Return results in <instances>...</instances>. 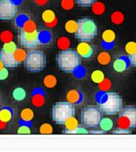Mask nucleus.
<instances>
[{"instance_id": "1", "label": "nucleus", "mask_w": 136, "mask_h": 152, "mask_svg": "<svg viewBox=\"0 0 136 152\" xmlns=\"http://www.w3.org/2000/svg\"><path fill=\"white\" fill-rule=\"evenodd\" d=\"M97 101L101 112L105 115H116L122 109V99L116 92H102L97 94Z\"/></svg>"}, {"instance_id": "2", "label": "nucleus", "mask_w": 136, "mask_h": 152, "mask_svg": "<svg viewBox=\"0 0 136 152\" xmlns=\"http://www.w3.org/2000/svg\"><path fill=\"white\" fill-rule=\"evenodd\" d=\"M59 68L66 74L75 73L81 65V57L73 49L61 50L56 56Z\"/></svg>"}, {"instance_id": "3", "label": "nucleus", "mask_w": 136, "mask_h": 152, "mask_svg": "<svg viewBox=\"0 0 136 152\" xmlns=\"http://www.w3.org/2000/svg\"><path fill=\"white\" fill-rule=\"evenodd\" d=\"M97 35V25L96 22L89 18H83L78 20V29L75 37L81 42H90Z\"/></svg>"}, {"instance_id": "4", "label": "nucleus", "mask_w": 136, "mask_h": 152, "mask_svg": "<svg viewBox=\"0 0 136 152\" xmlns=\"http://www.w3.org/2000/svg\"><path fill=\"white\" fill-rule=\"evenodd\" d=\"M75 115L74 105L68 101H60L53 105L52 108V118L54 122L64 125L65 122Z\"/></svg>"}, {"instance_id": "5", "label": "nucleus", "mask_w": 136, "mask_h": 152, "mask_svg": "<svg viewBox=\"0 0 136 152\" xmlns=\"http://www.w3.org/2000/svg\"><path fill=\"white\" fill-rule=\"evenodd\" d=\"M47 65V58L41 50H31L27 53L24 66L30 73L41 72Z\"/></svg>"}, {"instance_id": "6", "label": "nucleus", "mask_w": 136, "mask_h": 152, "mask_svg": "<svg viewBox=\"0 0 136 152\" xmlns=\"http://www.w3.org/2000/svg\"><path fill=\"white\" fill-rule=\"evenodd\" d=\"M103 117L101 110L97 106L89 105L83 109L80 115L81 124L86 128H97L99 126Z\"/></svg>"}, {"instance_id": "7", "label": "nucleus", "mask_w": 136, "mask_h": 152, "mask_svg": "<svg viewBox=\"0 0 136 152\" xmlns=\"http://www.w3.org/2000/svg\"><path fill=\"white\" fill-rule=\"evenodd\" d=\"M117 128L132 130L136 128V107L126 106L120 112L117 118Z\"/></svg>"}, {"instance_id": "8", "label": "nucleus", "mask_w": 136, "mask_h": 152, "mask_svg": "<svg viewBox=\"0 0 136 152\" xmlns=\"http://www.w3.org/2000/svg\"><path fill=\"white\" fill-rule=\"evenodd\" d=\"M41 33L38 30H35L32 32H26L23 30H20L19 41L20 43L25 48H34L44 44V42L41 40Z\"/></svg>"}, {"instance_id": "9", "label": "nucleus", "mask_w": 136, "mask_h": 152, "mask_svg": "<svg viewBox=\"0 0 136 152\" xmlns=\"http://www.w3.org/2000/svg\"><path fill=\"white\" fill-rule=\"evenodd\" d=\"M17 15V4L12 0H0V20L8 21Z\"/></svg>"}, {"instance_id": "10", "label": "nucleus", "mask_w": 136, "mask_h": 152, "mask_svg": "<svg viewBox=\"0 0 136 152\" xmlns=\"http://www.w3.org/2000/svg\"><path fill=\"white\" fill-rule=\"evenodd\" d=\"M31 104L35 107H42L46 103V94L41 87H35L31 94Z\"/></svg>"}, {"instance_id": "11", "label": "nucleus", "mask_w": 136, "mask_h": 152, "mask_svg": "<svg viewBox=\"0 0 136 152\" xmlns=\"http://www.w3.org/2000/svg\"><path fill=\"white\" fill-rule=\"evenodd\" d=\"M16 23L21 30H23L26 32H32V31L36 30V23H35V21L26 17L24 14H22L21 17L17 18Z\"/></svg>"}, {"instance_id": "12", "label": "nucleus", "mask_w": 136, "mask_h": 152, "mask_svg": "<svg viewBox=\"0 0 136 152\" xmlns=\"http://www.w3.org/2000/svg\"><path fill=\"white\" fill-rule=\"evenodd\" d=\"M116 38V33L112 29L104 30L102 35V46L105 49H111L115 45Z\"/></svg>"}, {"instance_id": "13", "label": "nucleus", "mask_w": 136, "mask_h": 152, "mask_svg": "<svg viewBox=\"0 0 136 152\" xmlns=\"http://www.w3.org/2000/svg\"><path fill=\"white\" fill-rule=\"evenodd\" d=\"M130 65V61L128 56H121L116 58L113 62V68L117 73H123L125 72Z\"/></svg>"}, {"instance_id": "14", "label": "nucleus", "mask_w": 136, "mask_h": 152, "mask_svg": "<svg viewBox=\"0 0 136 152\" xmlns=\"http://www.w3.org/2000/svg\"><path fill=\"white\" fill-rule=\"evenodd\" d=\"M76 51L78 52L79 56L83 59H89L93 54V48L88 42H81L77 46Z\"/></svg>"}, {"instance_id": "15", "label": "nucleus", "mask_w": 136, "mask_h": 152, "mask_svg": "<svg viewBox=\"0 0 136 152\" xmlns=\"http://www.w3.org/2000/svg\"><path fill=\"white\" fill-rule=\"evenodd\" d=\"M34 111L31 108H24L22 110L20 114L19 124H27L31 125L34 120Z\"/></svg>"}, {"instance_id": "16", "label": "nucleus", "mask_w": 136, "mask_h": 152, "mask_svg": "<svg viewBox=\"0 0 136 152\" xmlns=\"http://www.w3.org/2000/svg\"><path fill=\"white\" fill-rule=\"evenodd\" d=\"M67 100L73 105L74 104H79L84 100V94L79 90H77V89L70 90L67 94Z\"/></svg>"}, {"instance_id": "17", "label": "nucleus", "mask_w": 136, "mask_h": 152, "mask_svg": "<svg viewBox=\"0 0 136 152\" xmlns=\"http://www.w3.org/2000/svg\"><path fill=\"white\" fill-rule=\"evenodd\" d=\"M0 60L4 63L5 67H16L18 66L14 58V55L8 54L4 52L3 49L0 50Z\"/></svg>"}, {"instance_id": "18", "label": "nucleus", "mask_w": 136, "mask_h": 152, "mask_svg": "<svg viewBox=\"0 0 136 152\" xmlns=\"http://www.w3.org/2000/svg\"><path fill=\"white\" fill-rule=\"evenodd\" d=\"M14 118V111L10 106H3L0 109V120L9 123Z\"/></svg>"}, {"instance_id": "19", "label": "nucleus", "mask_w": 136, "mask_h": 152, "mask_svg": "<svg viewBox=\"0 0 136 152\" xmlns=\"http://www.w3.org/2000/svg\"><path fill=\"white\" fill-rule=\"evenodd\" d=\"M64 126H65V129H64V133L66 134H72V132L77 129L79 125L78 119L73 116V117H71L70 118H68L67 120L65 122L64 124Z\"/></svg>"}, {"instance_id": "20", "label": "nucleus", "mask_w": 136, "mask_h": 152, "mask_svg": "<svg viewBox=\"0 0 136 152\" xmlns=\"http://www.w3.org/2000/svg\"><path fill=\"white\" fill-rule=\"evenodd\" d=\"M97 61L100 65L106 66L111 62V56L108 53L107 51H103L98 54L97 56Z\"/></svg>"}, {"instance_id": "21", "label": "nucleus", "mask_w": 136, "mask_h": 152, "mask_svg": "<svg viewBox=\"0 0 136 152\" xmlns=\"http://www.w3.org/2000/svg\"><path fill=\"white\" fill-rule=\"evenodd\" d=\"M13 55H14V58H15V60H16L18 66L21 63H24V61H25L26 56H27V53H26V51L24 49L17 48Z\"/></svg>"}, {"instance_id": "22", "label": "nucleus", "mask_w": 136, "mask_h": 152, "mask_svg": "<svg viewBox=\"0 0 136 152\" xmlns=\"http://www.w3.org/2000/svg\"><path fill=\"white\" fill-rule=\"evenodd\" d=\"M12 97L17 101H22L26 98V91L22 87H17L12 93Z\"/></svg>"}, {"instance_id": "23", "label": "nucleus", "mask_w": 136, "mask_h": 152, "mask_svg": "<svg viewBox=\"0 0 136 152\" xmlns=\"http://www.w3.org/2000/svg\"><path fill=\"white\" fill-rule=\"evenodd\" d=\"M41 18L44 21L45 23H49L56 19V15H55L54 11H53L52 10H46L43 11V13L41 15Z\"/></svg>"}, {"instance_id": "24", "label": "nucleus", "mask_w": 136, "mask_h": 152, "mask_svg": "<svg viewBox=\"0 0 136 152\" xmlns=\"http://www.w3.org/2000/svg\"><path fill=\"white\" fill-rule=\"evenodd\" d=\"M113 120L111 118H102L101 122L99 124V126L101 128V130L104 131V132H109L110 131L112 128H113Z\"/></svg>"}, {"instance_id": "25", "label": "nucleus", "mask_w": 136, "mask_h": 152, "mask_svg": "<svg viewBox=\"0 0 136 152\" xmlns=\"http://www.w3.org/2000/svg\"><path fill=\"white\" fill-rule=\"evenodd\" d=\"M91 10H92V12L95 14V15H102L104 13L105 11V5L104 4H103L102 2H95L92 5H91Z\"/></svg>"}, {"instance_id": "26", "label": "nucleus", "mask_w": 136, "mask_h": 152, "mask_svg": "<svg viewBox=\"0 0 136 152\" xmlns=\"http://www.w3.org/2000/svg\"><path fill=\"white\" fill-rule=\"evenodd\" d=\"M43 84L48 88H53L57 85V79L53 75H48L43 80Z\"/></svg>"}, {"instance_id": "27", "label": "nucleus", "mask_w": 136, "mask_h": 152, "mask_svg": "<svg viewBox=\"0 0 136 152\" xmlns=\"http://www.w3.org/2000/svg\"><path fill=\"white\" fill-rule=\"evenodd\" d=\"M90 79H91V80L94 83L99 84L100 82H102L105 79V75H104L103 71H101V70H95V71L92 72V74L90 75Z\"/></svg>"}, {"instance_id": "28", "label": "nucleus", "mask_w": 136, "mask_h": 152, "mask_svg": "<svg viewBox=\"0 0 136 152\" xmlns=\"http://www.w3.org/2000/svg\"><path fill=\"white\" fill-rule=\"evenodd\" d=\"M66 31L70 34H75L78 29V21L75 20H69L65 24Z\"/></svg>"}, {"instance_id": "29", "label": "nucleus", "mask_w": 136, "mask_h": 152, "mask_svg": "<svg viewBox=\"0 0 136 152\" xmlns=\"http://www.w3.org/2000/svg\"><path fill=\"white\" fill-rule=\"evenodd\" d=\"M111 21L114 24L120 25L124 22V15L121 11H114L111 14Z\"/></svg>"}, {"instance_id": "30", "label": "nucleus", "mask_w": 136, "mask_h": 152, "mask_svg": "<svg viewBox=\"0 0 136 152\" xmlns=\"http://www.w3.org/2000/svg\"><path fill=\"white\" fill-rule=\"evenodd\" d=\"M17 45L13 41L6 42V43H4L3 48H2V49L4 52L8 53V54H14L15 51L17 50Z\"/></svg>"}, {"instance_id": "31", "label": "nucleus", "mask_w": 136, "mask_h": 152, "mask_svg": "<svg viewBox=\"0 0 136 152\" xmlns=\"http://www.w3.org/2000/svg\"><path fill=\"white\" fill-rule=\"evenodd\" d=\"M71 45V42L70 40L67 37H60L59 38L57 41V46L59 49L65 50V49H68Z\"/></svg>"}, {"instance_id": "32", "label": "nucleus", "mask_w": 136, "mask_h": 152, "mask_svg": "<svg viewBox=\"0 0 136 152\" xmlns=\"http://www.w3.org/2000/svg\"><path fill=\"white\" fill-rule=\"evenodd\" d=\"M111 86H112L111 81L108 79H104L102 82L98 84V87L101 92H108L111 88Z\"/></svg>"}, {"instance_id": "33", "label": "nucleus", "mask_w": 136, "mask_h": 152, "mask_svg": "<svg viewBox=\"0 0 136 152\" xmlns=\"http://www.w3.org/2000/svg\"><path fill=\"white\" fill-rule=\"evenodd\" d=\"M0 39L4 43L11 42L13 39V34L9 30H4L0 34Z\"/></svg>"}, {"instance_id": "34", "label": "nucleus", "mask_w": 136, "mask_h": 152, "mask_svg": "<svg viewBox=\"0 0 136 152\" xmlns=\"http://www.w3.org/2000/svg\"><path fill=\"white\" fill-rule=\"evenodd\" d=\"M40 133L43 135H50L53 133V127L50 124H42L40 127Z\"/></svg>"}, {"instance_id": "35", "label": "nucleus", "mask_w": 136, "mask_h": 152, "mask_svg": "<svg viewBox=\"0 0 136 152\" xmlns=\"http://www.w3.org/2000/svg\"><path fill=\"white\" fill-rule=\"evenodd\" d=\"M125 50L128 56H132L136 53V42H128L125 46Z\"/></svg>"}, {"instance_id": "36", "label": "nucleus", "mask_w": 136, "mask_h": 152, "mask_svg": "<svg viewBox=\"0 0 136 152\" xmlns=\"http://www.w3.org/2000/svg\"><path fill=\"white\" fill-rule=\"evenodd\" d=\"M30 133H31L30 125L21 124L19 128L17 129V134H21V135H29Z\"/></svg>"}, {"instance_id": "37", "label": "nucleus", "mask_w": 136, "mask_h": 152, "mask_svg": "<svg viewBox=\"0 0 136 152\" xmlns=\"http://www.w3.org/2000/svg\"><path fill=\"white\" fill-rule=\"evenodd\" d=\"M60 4L65 10H70L74 6V0H62Z\"/></svg>"}, {"instance_id": "38", "label": "nucleus", "mask_w": 136, "mask_h": 152, "mask_svg": "<svg viewBox=\"0 0 136 152\" xmlns=\"http://www.w3.org/2000/svg\"><path fill=\"white\" fill-rule=\"evenodd\" d=\"M77 4L82 7H90L97 0H75Z\"/></svg>"}, {"instance_id": "39", "label": "nucleus", "mask_w": 136, "mask_h": 152, "mask_svg": "<svg viewBox=\"0 0 136 152\" xmlns=\"http://www.w3.org/2000/svg\"><path fill=\"white\" fill-rule=\"evenodd\" d=\"M9 76V71L7 67H4L3 69L0 70V80H4L8 78Z\"/></svg>"}, {"instance_id": "40", "label": "nucleus", "mask_w": 136, "mask_h": 152, "mask_svg": "<svg viewBox=\"0 0 136 152\" xmlns=\"http://www.w3.org/2000/svg\"><path fill=\"white\" fill-rule=\"evenodd\" d=\"M88 133H89V132H88L85 128L81 127V126H78L77 129H75V130L72 132V134H88Z\"/></svg>"}, {"instance_id": "41", "label": "nucleus", "mask_w": 136, "mask_h": 152, "mask_svg": "<svg viewBox=\"0 0 136 152\" xmlns=\"http://www.w3.org/2000/svg\"><path fill=\"white\" fill-rule=\"evenodd\" d=\"M113 133L114 134H131L132 132H131V130H124V129L117 128L113 132Z\"/></svg>"}, {"instance_id": "42", "label": "nucleus", "mask_w": 136, "mask_h": 152, "mask_svg": "<svg viewBox=\"0 0 136 152\" xmlns=\"http://www.w3.org/2000/svg\"><path fill=\"white\" fill-rule=\"evenodd\" d=\"M128 59H129L130 64L136 67V53H135L132 56H128Z\"/></svg>"}, {"instance_id": "43", "label": "nucleus", "mask_w": 136, "mask_h": 152, "mask_svg": "<svg viewBox=\"0 0 136 152\" xmlns=\"http://www.w3.org/2000/svg\"><path fill=\"white\" fill-rule=\"evenodd\" d=\"M34 1L38 5H45L48 2V0H34Z\"/></svg>"}, {"instance_id": "44", "label": "nucleus", "mask_w": 136, "mask_h": 152, "mask_svg": "<svg viewBox=\"0 0 136 152\" xmlns=\"http://www.w3.org/2000/svg\"><path fill=\"white\" fill-rule=\"evenodd\" d=\"M48 27L49 28H53V27H54V26H56L57 25V18L55 19L54 21H53V22H51V23H45Z\"/></svg>"}, {"instance_id": "45", "label": "nucleus", "mask_w": 136, "mask_h": 152, "mask_svg": "<svg viewBox=\"0 0 136 152\" xmlns=\"http://www.w3.org/2000/svg\"><path fill=\"white\" fill-rule=\"evenodd\" d=\"M6 126H7V123H5V122H3L2 120H0V130H3V129H4Z\"/></svg>"}, {"instance_id": "46", "label": "nucleus", "mask_w": 136, "mask_h": 152, "mask_svg": "<svg viewBox=\"0 0 136 152\" xmlns=\"http://www.w3.org/2000/svg\"><path fill=\"white\" fill-rule=\"evenodd\" d=\"M90 133H92V134H103V133H104V131H103V130H101V131H97V132L92 131V132H90Z\"/></svg>"}, {"instance_id": "47", "label": "nucleus", "mask_w": 136, "mask_h": 152, "mask_svg": "<svg viewBox=\"0 0 136 152\" xmlns=\"http://www.w3.org/2000/svg\"><path fill=\"white\" fill-rule=\"evenodd\" d=\"M12 1H14V2H15L17 4V5H18V4H20L22 2V0H12Z\"/></svg>"}, {"instance_id": "48", "label": "nucleus", "mask_w": 136, "mask_h": 152, "mask_svg": "<svg viewBox=\"0 0 136 152\" xmlns=\"http://www.w3.org/2000/svg\"><path fill=\"white\" fill-rule=\"evenodd\" d=\"M4 67H5V66H4V63H3V62L1 61V60H0V70H1V69H3Z\"/></svg>"}]
</instances>
